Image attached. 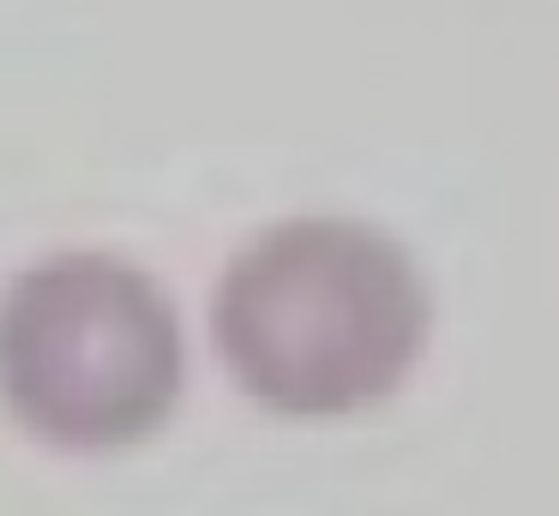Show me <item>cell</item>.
<instances>
[{
	"instance_id": "obj_1",
	"label": "cell",
	"mask_w": 559,
	"mask_h": 516,
	"mask_svg": "<svg viewBox=\"0 0 559 516\" xmlns=\"http://www.w3.org/2000/svg\"><path fill=\"white\" fill-rule=\"evenodd\" d=\"M439 331V295L397 228L355 211L259 223L211 276L205 348L265 420L343 427L415 384Z\"/></svg>"
},
{
	"instance_id": "obj_2",
	"label": "cell",
	"mask_w": 559,
	"mask_h": 516,
	"mask_svg": "<svg viewBox=\"0 0 559 516\" xmlns=\"http://www.w3.org/2000/svg\"><path fill=\"white\" fill-rule=\"evenodd\" d=\"M187 379V312L151 264L61 247L0 283V415L43 451H145L175 427Z\"/></svg>"
}]
</instances>
